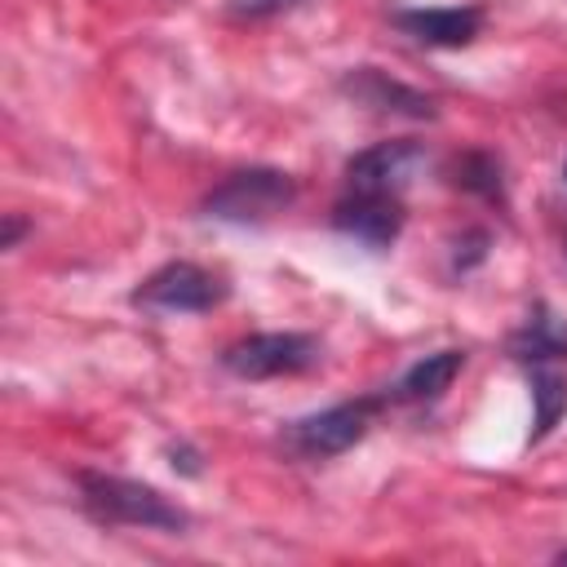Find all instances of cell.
Listing matches in <instances>:
<instances>
[{"mask_svg": "<svg viewBox=\"0 0 567 567\" xmlns=\"http://www.w3.org/2000/svg\"><path fill=\"white\" fill-rule=\"evenodd\" d=\"M292 199H297V182L284 168H239L204 195V217L261 226V221H275Z\"/></svg>", "mask_w": 567, "mask_h": 567, "instance_id": "7a4b0ae2", "label": "cell"}, {"mask_svg": "<svg viewBox=\"0 0 567 567\" xmlns=\"http://www.w3.org/2000/svg\"><path fill=\"white\" fill-rule=\"evenodd\" d=\"M425 168V146L412 137H390L368 151H359L346 164L350 190H372V195H399L416 173Z\"/></svg>", "mask_w": 567, "mask_h": 567, "instance_id": "8992f818", "label": "cell"}, {"mask_svg": "<svg viewBox=\"0 0 567 567\" xmlns=\"http://www.w3.org/2000/svg\"><path fill=\"white\" fill-rule=\"evenodd\" d=\"M319 363V341L310 332H252L221 350V368L239 381L292 377Z\"/></svg>", "mask_w": 567, "mask_h": 567, "instance_id": "277c9868", "label": "cell"}, {"mask_svg": "<svg viewBox=\"0 0 567 567\" xmlns=\"http://www.w3.org/2000/svg\"><path fill=\"white\" fill-rule=\"evenodd\" d=\"M558 558H563V563H567V549H563V554H558Z\"/></svg>", "mask_w": 567, "mask_h": 567, "instance_id": "ac0fdd59", "label": "cell"}, {"mask_svg": "<svg viewBox=\"0 0 567 567\" xmlns=\"http://www.w3.org/2000/svg\"><path fill=\"white\" fill-rule=\"evenodd\" d=\"M75 483H80V505L89 509L93 523L146 527V532H186L190 527V514L151 483L120 478V474H97V470H84Z\"/></svg>", "mask_w": 567, "mask_h": 567, "instance_id": "6da1fadb", "label": "cell"}, {"mask_svg": "<svg viewBox=\"0 0 567 567\" xmlns=\"http://www.w3.org/2000/svg\"><path fill=\"white\" fill-rule=\"evenodd\" d=\"M133 301L159 315H204L226 301V279L195 261H168L142 279Z\"/></svg>", "mask_w": 567, "mask_h": 567, "instance_id": "5b68a950", "label": "cell"}, {"mask_svg": "<svg viewBox=\"0 0 567 567\" xmlns=\"http://www.w3.org/2000/svg\"><path fill=\"white\" fill-rule=\"evenodd\" d=\"M394 22L430 44V49H465L478 31H483V9L474 4H434V9H399Z\"/></svg>", "mask_w": 567, "mask_h": 567, "instance_id": "9c48e42d", "label": "cell"}, {"mask_svg": "<svg viewBox=\"0 0 567 567\" xmlns=\"http://www.w3.org/2000/svg\"><path fill=\"white\" fill-rule=\"evenodd\" d=\"M487 244H492V235H487V230H465V235L456 239V252H452L456 270H470V266H478V261L487 257Z\"/></svg>", "mask_w": 567, "mask_h": 567, "instance_id": "5bb4252c", "label": "cell"}, {"mask_svg": "<svg viewBox=\"0 0 567 567\" xmlns=\"http://www.w3.org/2000/svg\"><path fill=\"white\" fill-rule=\"evenodd\" d=\"M461 368H465V350H434V354L416 359V363L399 377L394 399L430 403V399H439L443 390H452V381L461 377Z\"/></svg>", "mask_w": 567, "mask_h": 567, "instance_id": "8fae6325", "label": "cell"}, {"mask_svg": "<svg viewBox=\"0 0 567 567\" xmlns=\"http://www.w3.org/2000/svg\"><path fill=\"white\" fill-rule=\"evenodd\" d=\"M332 226L350 239H359L363 248H390L403 230V204L399 195H372V190H350L337 208H332Z\"/></svg>", "mask_w": 567, "mask_h": 567, "instance_id": "52a82bcc", "label": "cell"}, {"mask_svg": "<svg viewBox=\"0 0 567 567\" xmlns=\"http://www.w3.org/2000/svg\"><path fill=\"white\" fill-rule=\"evenodd\" d=\"M381 403H385V394H363V399H346V403H332L323 412H310V416H301V421L288 425L284 443L297 456H306V461L341 456V452H350L372 430Z\"/></svg>", "mask_w": 567, "mask_h": 567, "instance_id": "3957f363", "label": "cell"}, {"mask_svg": "<svg viewBox=\"0 0 567 567\" xmlns=\"http://www.w3.org/2000/svg\"><path fill=\"white\" fill-rule=\"evenodd\" d=\"M509 354L523 359V363H549V359H563L567 354V315L549 310V306H536L523 328L509 337Z\"/></svg>", "mask_w": 567, "mask_h": 567, "instance_id": "30bf717a", "label": "cell"}, {"mask_svg": "<svg viewBox=\"0 0 567 567\" xmlns=\"http://www.w3.org/2000/svg\"><path fill=\"white\" fill-rule=\"evenodd\" d=\"M230 4V13L235 18H248V22H257V18H275V13H288V9H297L301 0H226Z\"/></svg>", "mask_w": 567, "mask_h": 567, "instance_id": "9a60e30c", "label": "cell"}, {"mask_svg": "<svg viewBox=\"0 0 567 567\" xmlns=\"http://www.w3.org/2000/svg\"><path fill=\"white\" fill-rule=\"evenodd\" d=\"M22 235H27V221L18 213H4V239H0V248H18Z\"/></svg>", "mask_w": 567, "mask_h": 567, "instance_id": "e0dca14e", "label": "cell"}, {"mask_svg": "<svg viewBox=\"0 0 567 567\" xmlns=\"http://www.w3.org/2000/svg\"><path fill=\"white\" fill-rule=\"evenodd\" d=\"M452 186L470 190V195H483V199H505V177H501V159L487 155V151H461L452 159Z\"/></svg>", "mask_w": 567, "mask_h": 567, "instance_id": "7c38bea8", "label": "cell"}, {"mask_svg": "<svg viewBox=\"0 0 567 567\" xmlns=\"http://www.w3.org/2000/svg\"><path fill=\"white\" fill-rule=\"evenodd\" d=\"M532 403H536V416H532V443H536V439H545V434L558 425V416L567 412V385H563V377L549 372V368H536V372H532Z\"/></svg>", "mask_w": 567, "mask_h": 567, "instance_id": "4fadbf2b", "label": "cell"}, {"mask_svg": "<svg viewBox=\"0 0 567 567\" xmlns=\"http://www.w3.org/2000/svg\"><path fill=\"white\" fill-rule=\"evenodd\" d=\"M563 177H567V164H563Z\"/></svg>", "mask_w": 567, "mask_h": 567, "instance_id": "d6986e66", "label": "cell"}, {"mask_svg": "<svg viewBox=\"0 0 567 567\" xmlns=\"http://www.w3.org/2000/svg\"><path fill=\"white\" fill-rule=\"evenodd\" d=\"M168 461H173L177 474H190V478L199 474V452H195L190 443H173V447H168Z\"/></svg>", "mask_w": 567, "mask_h": 567, "instance_id": "2e32d148", "label": "cell"}, {"mask_svg": "<svg viewBox=\"0 0 567 567\" xmlns=\"http://www.w3.org/2000/svg\"><path fill=\"white\" fill-rule=\"evenodd\" d=\"M341 93L354 97L359 106L368 111H381V115H408V120H434V97L403 84V80H390L385 71L377 66H354L346 80H341Z\"/></svg>", "mask_w": 567, "mask_h": 567, "instance_id": "ba28073f", "label": "cell"}]
</instances>
